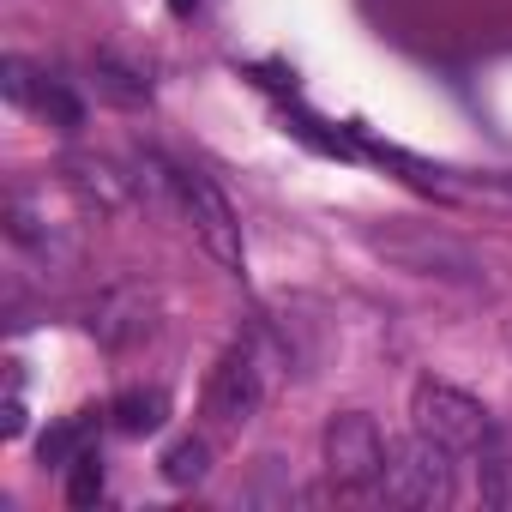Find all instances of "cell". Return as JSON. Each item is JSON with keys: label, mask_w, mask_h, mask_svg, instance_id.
Returning a JSON list of instances; mask_svg holds the SVG:
<instances>
[{"label": "cell", "mask_w": 512, "mask_h": 512, "mask_svg": "<svg viewBox=\"0 0 512 512\" xmlns=\"http://www.w3.org/2000/svg\"><path fill=\"white\" fill-rule=\"evenodd\" d=\"M458 452L428 440V434H410V440H392L386 452V482L380 494L392 506H416V512H434V506H452L458 494Z\"/></svg>", "instance_id": "obj_1"}, {"label": "cell", "mask_w": 512, "mask_h": 512, "mask_svg": "<svg viewBox=\"0 0 512 512\" xmlns=\"http://www.w3.org/2000/svg\"><path fill=\"white\" fill-rule=\"evenodd\" d=\"M410 422H416V434L452 446L458 458H464V452H482V446L494 440V416H488V404L470 398V392H458L452 380H434V374L410 386Z\"/></svg>", "instance_id": "obj_2"}, {"label": "cell", "mask_w": 512, "mask_h": 512, "mask_svg": "<svg viewBox=\"0 0 512 512\" xmlns=\"http://www.w3.org/2000/svg\"><path fill=\"white\" fill-rule=\"evenodd\" d=\"M320 452H326V476L344 488V494H380L386 482V434L368 410H338L320 434Z\"/></svg>", "instance_id": "obj_3"}, {"label": "cell", "mask_w": 512, "mask_h": 512, "mask_svg": "<svg viewBox=\"0 0 512 512\" xmlns=\"http://www.w3.org/2000/svg\"><path fill=\"white\" fill-rule=\"evenodd\" d=\"M374 247L386 253L392 266L416 272V278H446V284H464V290H482L488 272L470 247H458L452 235H428V229H404V235H374Z\"/></svg>", "instance_id": "obj_4"}, {"label": "cell", "mask_w": 512, "mask_h": 512, "mask_svg": "<svg viewBox=\"0 0 512 512\" xmlns=\"http://www.w3.org/2000/svg\"><path fill=\"white\" fill-rule=\"evenodd\" d=\"M181 217H187V229L199 235V247L211 253V260L223 266V272H241V223H235V211H229V199L217 193V181L211 175H199V169H181Z\"/></svg>", "instance_id": "obj_5"}, {"label": "cell", "mask_w": 512, "mask_h": 512, "mask_svg": "<svg viewBox=\"0 0 512 512\" xmlns=\"http://www.w3.org/2000/svg\"><path fill=\"white\" fill-rule=\"evenodd\" d=\"M266 404V374H260V356H253L247 344H229L205 380V416L217 428H247L253 416H260Z\"/></svg>", "instance_id": "obj_6"}, {"label": "cell", "mask_w": 512, "mask_h": 512, "mask_svg": "<svg viewBox=\"0 0 512 512\" xmlns=\"http://www.w3.org/2000/svg\"><path fill=\"white\" fill-rule=\"evenodd\" d=\"M7 235H13L25 253H37L49 272L79 260V241H73L61 223H49V199H43L37 187H13V199H7Z\"/></svg>", "instance_id": "obj_7"}, {"label": "cell", "mask_w": 512, "mask_h": 512, "mask_svg": "<svg viewBox=\"0 0 512 512\" xmlns=\"http://www.w3.org/2000/svg\"><path fill=\"white\" fill-rule=\"evenodd\" d=\"M85 326H91L97 344L127 350V344L151 338V326H157V302H151L145 284H109V290L91 302V320H85Z\"/></svg>", "instance_id": "obj_8"}, {"label": "cell", "mask_w": 512, "mask_h": 512, "mask_svg": "<svg viewBox=\"0 0 512 512\" xmlns=\"http://www.w3.org/2000/svg\"><path fill=\"white\" fill-rule=\"evenodd\" d=\"M163 422H169V392H163V386H127V392H115V404H109V428L127 434V440H145V434H157Z\"/></svg>", "instance_id": "obj_9"}, {"label": "cell", "mask_w": 512, "mask_h": 512, "mask_svg": "<svg viewBox=\"0 0 512 512\" xmlns=\"http://www.w3.org/2000/svg\"><path fill=\"white\" fill-rule=\"evenodd\" d=\"M476 458H482V470H476V482H482V500H488V506H500V512H512V446L494 434V440H488Z\"/></svg>", "instance_id": "obj_10"}, {"label": "cell", "mask_w": 512, "mask_h": 512, "mask_svg": "<svg viewBox=\"0 0 512 512\" xmlns=\"http://www.w3.org/2000/svg\"><path fill=\"white\" fill-rule=\"evenodd\" d=\"M25 109H37L43 121L67 127V133H73V127H85V103H79L61 79H31V103H25Z\"/></svg>", "instance_id": "obj_11"}, {"label": "cell", "mask_w": 512, "mask_h": 512, "mask_svg": "<svg viewBox=\"0 0 512 512\" xmlns=\"http://www.w3.org/2000/svg\"><path fill=\"white\" fill-rule=\"evenodd\" d=\"M205 476H211V446H205V440L187 434V440H175V446L163 452V482H169V488H199Z\"/></svg>", "instance_id": "obj_12"}, {"label": "cell", "mask_w": 512, "mask_h": 512, "mask_svg": "<svg viewBox=\"0 0 512 512\" xmlns=\"http://www.w3.org/2000/svg\"><path fill=\"white\" fill-rule=\"evenodd\" d=\"M97 85H103V97H109V103H121V109L151 103V85H145L133 67H121L115 55H97Z\"/></svg>", "instance_id": "obj_13"}, {"label": "cell", "mask_w": 512, "mask_h": 512, "mask_svg": "<svg viewBox=\"0 0 512 512\" xmlns=\"http://www.w3.org/2000/svg\"><path fill=\"white\" fill-rule=\"evenodd\" d=\"M85 434H91V422H85V416H67V422H55V428L37 440V458H43L49 470H67V464L85 452Z\"/></svg>", "instance_id": "obj_14"}, {"label": "cell", "mask_w": 512, "mask_h": 512, "mask_svg": "<svg viewBox=\"0 0 512 512\" xmlns=\"http://www.w3.org/2000/svg\"><path fill=\"white\" fill-rule=\"evenodd\" d=\"M73 181H79V193H85L97 211H121V205H127V187L115 181L109 163H73Z\"/></svg>", "instance_id": "obj_15"}, {"label": "cell", "mask_w": 512, "mask_h": 512, "mask_svg": "<svg viewBox=\"0 0 512 512\" xmlns=\"http://www.w3.org/2000/svg\"><path fill=\"white\" fill-rule=\"evenodd\" d=\"M67 500H73V506H97V500H103V458H97L91 446L67 464Z\"/></svg>", "instance_id": "obj_16"}, {"label": "cell", "mask_w": 512, "mask_h": 512, "mask_svg": "<svg viewBox=\"0 0 512 512\" xmlns=\"http://www.w3.org/2000/svg\"><path fill=\"white\" fill-rule=\"evenodd\" d=\"M25 422H31V410H25V362H7V404H0V434L19 440Z\"/></svg>", "instance_id": "obj_17"}, {"label": "cell", "mask_w": 512, "mask_h": 512, "mask_svg": "<svg viewBox=\"0 0 512 512\" xmlns=\"http://www.w3.org/2000/svg\"><path fill=\"white\" fill-rule=\"evenodd\" d=\"M193 7H199V0H169V13H175V19H187Z\"/></svg>", "instance_id": "obj_18"}, {"label": "cell", "mask_w": 512, "mask_h": 512, "mask_svg": "<svg viewBox=\"0 0 512 512\" xmlns=\"http://www.w3.org/2000/svg\"><path fill=\"white\" fill-rule=\"evenodd\" d=\"M506 193H512V175H506Z\"/></svg>", "instance_id": "obj_19"}]
</instances>
